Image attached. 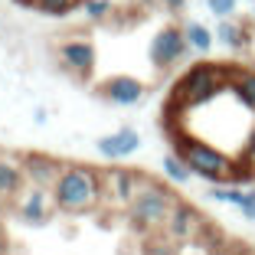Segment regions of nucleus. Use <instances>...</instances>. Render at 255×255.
<instances>
[{
    "instance_id": "obj_19",
    "label": "nucleus",
    "mask_w": 255,
    "mask_h": 255,
    "mask_svg": "<svg viewBox=\"0 0 255 255\" xmlns=\"http://www.w3.org/2000/svg\"><path fill=\"white\" fill-rule=\"evenodd\" d=\"M164 177L170 183H190L193 170L187 167V160H183L180 154H167V157H164Z\"/></svg>"
},
{
    "instance_id": "obj_6",
    "label": "nucleus",
    "mask_w": 255,
    "mask_h": 255,
    "mask_svg": "<svg viewBox=\"0 0 255 255\" xmlns=\"http://www.w3.org/2000/svg\"><path fill=\"white\" fill-rule=\"evenodd\" d=\"M203 233H206L203 213L196 210V206H190V203H177L173 213H170V219H167V226H164L167 239L177 242V246H187V242L203 239Z\"/></svg>"
},
{
    "instance_id": "obj_2",
    "label": "nucleus",
    "mask_w": 255,
    "mask_h": 255,
    "mask_svg": "<svg viewBox=\"0 0 255 255\" xmlns=\"http://www.w3.org/2000/svg\"><path fill=\"white\" fill-rule=\"evenodd\" d=\"M233 66H216V62H196L177 79L170 98V112H190V108L210 105L216 95L229 89Z\"/></svg>"
},
{
    "instance_id": "obj_14",
    "label": "nucleus",
    "mask_w": 255,
    "mask_h": 255,
    "mask_svg": "<svg viewBox=\"0 0 255 255\" xmlns=\"http://www.w3.org/2000/svg\"><path fill=\"white\" fill-rule=\"evenodd\" d=\"M229 92L236 95L242 108L255 112V69H239L233 66V75H229Z\"/></svg>"
},
{
    "instance_id": "obj_30",
    "label": "nucleus",
    "mask_w": 255,
    "mask_h": 255,
    "mask_svg": "<svg viewBox=\"0 0 255 255\" xmlns=\"http://www.w3.org/2000/svg\"><path fill=\"white\" fill-rule=\"evenodd\" d=\"M252 16H255V7H252Z\"/></svg>"
},
{
    "instance_id": "obj_27",
    "label": "nucleus",
    "mask_w": 255,
    "mask_h": 255,
    "mask_svg": "<svg viewBox=\"0 0 255 255\" xmlns=\"http://www.w3.org/2000/svg\"><path fill=\"white\" fill-rule=\"evenodd\" d=\"M7 252H10V246H7V239L0 236V255H7Z\"/></svg>"
},
{
    "instance_id": "obj_17",
    "label": "nucleus",
    "mask_w": 255,
    "mask_h": 255,
    "mask_svg": "<svg viewBox=\"0 0 255 255\" xmlns=\"http://www.w3.org/2000/svg\"><path fill=\"white\" fill-rule=\"evenodd\" d=\"M30 7L46 16H69L75 7H82V0H30Z\"/></svg>"
},
{
    "instance_id": "obj_25",
    "label": "nucleus",
    "mask_w": 255,
    "mask_h": 255,
    "mask_svg": "<svg viewBox=\"0 0 255 255\" xmlns=\"http://www.w3.org/2000/svg\"><path fill=\"white\" fill-rule=\"evenodd\" d=\"M239 213H242L246 219H252V223H255V187H246V200H242Z\"/></svg>"
},
{
    "instance_id": "obj_18",
    "label": "nucleus",
    "mask_w": 255,
    "mask_h": 255,
    "mask_svg": "<svg viewBox=\"0 0 255 255\" xmlns=\"http://www.w3.org/2000/svg\"><path fill=\"white\" fill-rule=\"evenodd\" d=\"M177 242H170L164 233H150L141 242V255H177Z\"/></svg>"
},
{
    "instance_id": "obj_23",
    "label": "nucleus",
    "mask_w": 255,
    "mask_h": 255,
    "mask_svg": "<svg viewBox=\"0 0 255 255\" xmlns=\"http://www.w3.org/2000/svg\"><path fill=\"white\" fill-rule=\"evenodd\" d=\"M242 164H246L249 167V170H252L255 173V125L252 128H249V134H246V144H242Z\"/></svg>"
},
{
    "instance_id": "obj_22",
    "label": "nucleus",
    "mask_w": 255,
    "mask_h": 255,
    "mask_svg": "<svg viewBox=\"0 0 255 255\" xmlns=\"http://www.w3.org/2000/svg\"><path fill=\"white\" fill-rule=\"evenodd\" d=\"M206 7H210V13H216L219 20H229V16L236 13V7H239V0H206Z\"/></svg>"
},
{
    "instance_id": "obj_13",
    "label": "nucleus",
    "mask_w": 255,
    "mask_h": 255,
    "mask_svg": "<svg viewBox=\"0 0 255 255\" xmlns=\"http://www.w3.org/2000/svg\"><path fill=\"white\" fill-rule=\"evenodd\" d=\"M26 187V177H23V164L16 157H3L0 154V196L10 200V196H20V190Z\"/></svg>"
},
{
    "instance_id": "obj_28",
    "label": "nucleus",
    "mask_w": 255,
    "mask_h": 255,
    "mask_svg": "<svg viewBox=\"0 0 255 255\" xmlns=\"http://www.w3.org/2000/svg\"><path fill=\"white\" fill-rule=\"evenodd\" d=\"M0 216H3V196H0Z\"/></svg>"
},
{
    "instance_id": "obj_11",
    "label": "nucleus",
    "mask_w": 255,
    "mask_h": 255,
    "mask_svg": "<svg viewBox=\"0 0 255 255\" xmlns=\"http://www.w3.org/2000/svg\"><path fill=\"white\" fill-rule=\"evenodd\" d=\"M98 154L105 160H125L131 157V154H137V147H141V134H137L134 128H118V131H112V134L98 137Z\"/></svg>"
},
{
    "instance_id": "obj_7",
    "label": "nucleus",
    "mask_w": 255,
    "mask_h": 255,
    "mask_svg": "<svg viewBox=\"0 0 255 255\" xmlns=\"http://www.w3.org/2000/svg\"><path fill=\"white\" fill-rule=\"evenodd\" d=\"M187 36H183L180 26H164V30L154 33L150 39V66L154 69H170L187 56Z\"/></svg>"
},
{
    "instance_id": "obj_5",
    "label": "nucleus",
    "mask_w": 255,
    "mask_h": 255,
    "mask_svg": "<svg viewBox=\"0 0 255 255\" xmlns=\"http://www.w3.org/2000/svg\"><path fill=\"white\" fill-rule=\"evenodd\" d=\"M144 180L147 177L128 170V167H108V170H102V203H108L115 210H128Z\"/></svg>"
},
{
    "instance_id": "obj_10",
    "label": "nucleus",
    "mask_w": 255,
    "mask_h": 255,
    "mask_svg": "<svg viewBox=\"0 0 255 255\" xmlns=\"http://www.w3.org/2000/svg\"><path fill=\"white\" fill-rule=\"evenodd\" d=\"M59 62L79 79H89L95 72V46L89 39H66L59 46Z\"/></svg>"
},
{
    "instance_id": "obj_15",
    "label": "nucleus",
    "mask_w": 255,
    "mask_h": 255,
    "mask_svg": "<svg viewBox=\"0 0 255 255\" xmlns=\"http://www.w3.org/2000/svg\"><path fill=\"white\" fill-rule=\"evenodd\" d=\"M216 43H223L229 53H242V49L252 43V33H249L242 23H236V20H219V26H216Z\"/></svg>"
},
{
    "instance_id": "obj_16",
    "label": "nucleus",
    "mask_w": 255,
    "mask_h": 255,
    "mask_svg": "<svg viewBox=\"0 0 255 255\" xmlns=\"http://www.w3.org/2000/svg\"><path fill=\"white\" fill-rule=\"evenodd\" d=\"M183 36H187V46L193 49V53H200V56H206L213 49V43H216V33H213L210 26L196 23V20L183 26Z\"/></svg>"
},
{
    "instance_id": "obj_24",
    "label": "nucleus",
    "mask_w": 255,
    "mask_h": 255,
    "mask_svg": "<svg viewBox=\"0 0 255 255\" xmlns=\"http://www.w3.org/2000/svg\"><path fill=\"white\" fill-rule=\"evenodd\" d=\"M177 255H219L213 246H206L203 239H196V242H187V246H180L177 249Z\"/></svg>"
},
{
    "instance_id": "obj_8",
    "label": "nucleus",
    "mask_w": 255,
    "mask_h": 255,
    "mask_svg": "<svg viewBox=\"0 0 255 255\" xmlns=\"http://www.w3.org/2000/svg\"><path fill=\"white\" fill-rule=\"evenodd\" d=\"M13 206H16V216H20L23 223H30V226H43L46 219L53 216L56 200H53V190L26 183V187L20 190V196H16Z\"/></svg>"
},
{
    "instance_id": "obj_3",
    "label": "nucleus",
    "mask_w": 255,
    "mask_h": 255,
    "mask_svg": "<svg viewBox=\"0 0 255 255\" xmlns=\"http://www.w3.org/2000/svg\"><path fill=\"white\" fill-rule=\"evenodd\" d=\"M56 210L62 213H89L102 203V173L85 164H66L62 177L53 187Z\"/></svg>"
},
{
    "instance_id": "obj_21",
    "label": "nucleus",
    "mask_w": 255,
    "mask_h": 255,
    "mask_svg": "<svg viewBox=\"0 0 255 255\" xmlns=\"http://www.w3.org/2000/svg\"><path fill=\"white\" fill-rule=\"evenodd\" d=\"M82 10H85L89 20H105V16H112L115 7H112V0H85Z\"/></svg>"
},
{
    "instance_id": "obj_31",
    "label": "nucleus",
    "mask_w": 255,
    "mask_h": 255,
    "mask_svg": "<svg viewBox=\"0 0 255 255\" xmlns=\"http://www.w3.org/2000/svg\"><path fill=\"white\" fill-rule=\"evenodd\" d=\"M82 3H85V0H82Z\"/></svg>"
},
{
    "instance_id": "obj_26",
    "label": "nucleus",
    "mask_w": 255,
    "mask_h": 255,
    "mask_svg": "<svg viewBox=\"0 0 255 255\" xmlns=\"http://www.w3.org/2000/svg\"><path fill=\"white\" fill-rule=\"evenodd\" d=\"M160 3H164L167 10H173V13H180V10L187 7V0H160Z\"/></svg>"
},
{
    "instance_id": "obj_4",
    "label": "nucleus",
    "mask_w": 255,
    "mask_h": 255,
    "mask_svg": "<svg viewBox=\"0 0 255 255\" xmlns=\"http://www.w3.org/2000/svg\"><path fill=\"white\" fill-rule=\"evenodd\" d=\"M177 203L180 200H177L173 190H167L164 183L144 180L141 190H137V196L131 200V206H128V219H131V226L144 236L164 233V226H167V219H170Z\"/></svg>"
},
{
    "instance_id": "obj_1",
    "label": "nucleus",
    "mask_w": 255,
    "mask_h": 255,
    "mask_svg": "<svg viewBox=\"0 0 255 255\" xmlns=\"http://www.w3.org/2000/svg\"><path fill=\"white\" fill-rule=\"evenodd\" d=\"M173 144H177L173 154H180V157L187 160V167L193 170V177H203V180L213 183V187H226V183L239 187V183H246V180H252V177H255L242 160L229 157L226 150L213 147V144L200 141V137L173 134Z\"/></svg>"
},
{
    "instance_id": "obj_9",
    "label": "nucleus",
    "mask_w": 255,
    "mask_h": 255,
    "mask_svg": "<svg viewBox=\"0 0 255 255\" xmlns=\"http://www.w3.org/2000/svg\"><path fill=\"white\" fill-rule=\"evenodd\" d=\"M23 164V177H26V183H33V187H46L53 190L56 180L62 177V170H66V164L56 157H49V154H26V157H20Z\"/></svg>"
},
{
    "instance_id": "obj_20",
    "label": "nucleus",
    "mask_w": 255,
    "mask_h": 255,
    "mask_svg": "<svg viewBox=\"0 0 255 255\" xmlns=\"http://www.w3.org/2000/svg\"><path fill=\"white\" fill-rule=\"evenodd\" d=\"M210 200L229 203V206H242V200H246V190H242V187H233V183H226V187H213V190H210Z\"/></svg>"
},
{
    "instance_id": "obj_12",
    "label": "nucleus",
    "mask_w": 255,
    "mask_h": 255,
    "mask_svg": "<svg viewBox=\"0 0 255 255\" xmlns=\"http://www.w3.org/2000/svg\"><path fill=\"white\" fill-rule=\"evenodd\" d=\"M144 82L141 79H134V75H115V79H108L105 85H102V95L112 102V105H137L144 98Z\"/></svg>"
},
{
    "instance_id": "obj_29",
    "label": "nucleus",
    "mask_w": 255,
    "mask_h": 255,
    "mask_svg": "<svg viewBox=\"0 0 255 255\" xmlns=\"http://www.w3.org/2000/svg\"><path fill=\"white\" fill-rule=\"evenodd\" d=\"M20 3H30V0H20Z\"/></svg>"
},
{
    "instance_id": "obj_32",
    "label": "nucleus",
    "mask_w": 255,
    "mask_h": 255,
    "mask_svg": "<svg viewBox=\"0 0 255 255\" xmlns=\"http://www.w3.org/2000/svg\"><path fill=\"white\" fill-rule=\"evenodd\" d=\"M252 3H255V0H252Z\"/></svg>"
}]
</instances>
